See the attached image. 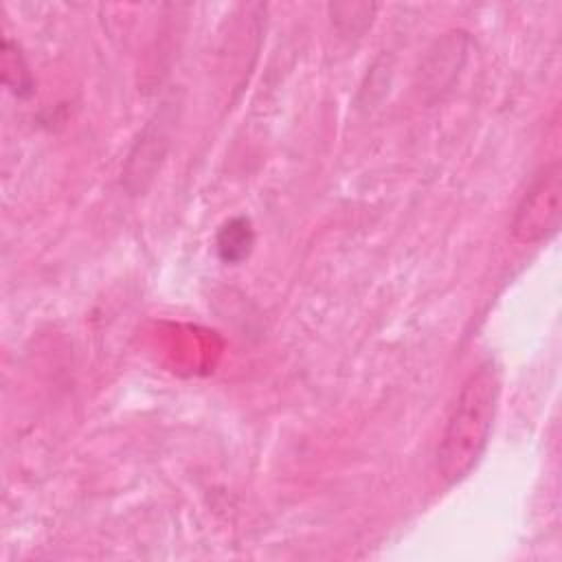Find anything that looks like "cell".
<instances>
[{
	"mask_svg": "<svg viewBox=\"0 0 562 562\" xmlns=\"http://www.w3.org/2000/svg\"><path fill=\"white\" fill-rule=\"evenodd\" d=\"M501 397V371L494 360H485L465 380L452 415L441 435L437 468L448 485L463 481L481 461Z\"/></svg>",
	"mask_w": 562,
	"mask_h": 562,
	"instance_id": "6da1fadb",
	"label": "cell"
},
{
	"mask_svg": "<svg viewBox=\"0 0 562 562\" xmlns=\"http://www.w3.org/2000/svg\"><path fill=\"white\" fill-rule=\"evenodd\" d=\"M562 215V165L553 160L540 169L512 220V233L522 244H536L558 233Z\"/></svg>",
	"mask_w": 562,
	"mask_h": 562,
	"instance_id": "7a4b0ae2",
	"label": "cell"
},
{
	"mask_svg": "<svg viewBox=\"0 0 562 562\" xmlns=\"http://www.w3.org/2000/svg\"><path fill=\"white\" fill-rule=\"evenodd\" d=\"M252 246H255V231L246 215H235L220 226L215 237V248L224 263H241L252 252Z\"/></svg>",
	"mask_w": 562,
	"mask_h": 562,
	"instance_id": "3957f363",
	"label": "cell"
},
{
	"mask_svg": "<svg viewBox=\"0 0 562 562\" xmlns=\"http://www.w3.org/2000/svg\"><path fill=\"white\" fill-rule=\"evenodd\" d=\"M2 81L18 99H29L35 92V81L26 59L9 37L2 40Z\"/></svg>",
	"mask_w": 562,
	"mask_h": 562,
	"instance_id": "277c9868",
	"label": "cell"
}]
</instances>
